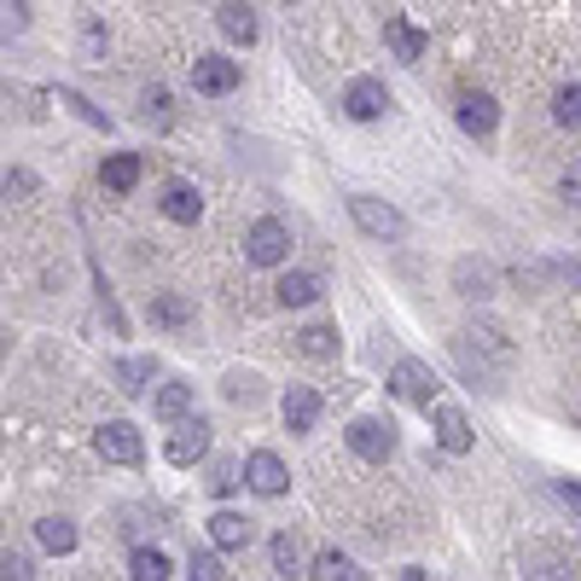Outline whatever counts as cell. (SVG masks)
I'll return each mask as SVG.
<instances>
[{"label": "cell", "instance_id": "6da1fadb", "mask_svg": "<svg viewBox=\"0 0 581 581\" xmlns=\"http://www.w3.org/2000/svg\"><path fill=\"white\" fill-rule=\"evenodd\" d=\"M349 215H355V227H361L367 238H401L407 233V215L396 210V203H384V198H349Z\"/></svg>", "mask_w": 581, "mask_h": 581}, {"label": "cell", "instance_id": "7a4b0ae2", "mask_svg": "<svg viewBox=\"0 0 581 581\" xmlns=\"http://www.w3.org/2000/svg\"><path fill=\"white\" fill-rule=\"evenodd\" d=\"M245 256H250L256 268H280L285 256H290V227H285V221H273V215H262L245 233Z\"/></svg>", "mask_w": 581, "mask_h": 581}, {"label": "cell", "instance_id": "3957f363", "mask_svg": "<svg viewBox=\"0 0 581 581\" xmlns=\"http://www.w3.org/2000/svg\"><path fill=\"white\" fill-rule=\"evenodd\" d=\"M344 436H349V448L361 454L367 466H384V459L396 454V424H390V419H355Z\"/></svg>", "mask_w": 581, "mask_h": 581}, {"label": "cell", "instance_id": "277c9868", "mask_svg": "<svg viewBox=\"0 0 581 581\" xmlns=\"http://www.w3.org/2000/svg\"><path fill=\"white\" fill-rule=\"evenodd\" d=\"M94 448H99V459H111V466H140L146 442H140V431H134V424H123V419H111V424H99Z\"/></svg>", "mask_w": 581, "mask_h": 581}, {"label": "cell", "instance_id": "5b68a950", "mask_svg": "<svg viewBox=\"0 0 581 581\" xmlns=\"http://www.w3.org/2000/svg\"><path fill=\"white\" fill-rule=\"evenodd\" d=\"M390 390H396L401 401H413V407H431L436 390H442V379H436L424 361H396V372H390Z\"/></svg>", "mask_w": 581, "mask_h": 581}, {"label": "cell", "instance_id": "8992f818", "mask_svg": "<svg viewBox=\"0 0 581 581\" xmlns=\"http://www.w3.org/2000/svg\"><path fill=\"white\" fill-rule=\"evenodd\" d=\"M238 76H245V71H238V59H221V53H198V59H193V88L210 94V99L233 94Z\"/></svg>", "mask_w": 581, "mask_h": 581}, {"label": "cell", "instance_id": "52a82bcc", "mask_svg": "<svg viewBox=\"0 0 581 581\" xmlns=\"http://www.w3.org/2000/svg\"><path fill=\"white\" fill-rule=\"evenodd\" d=\"M344 111L355 116V123H379V116L390 111V88L379 76H355L344 88Z\"/></svg>", "mask_w": 581, "mask_h": 581}, {"label": "cell", "instance_id": "ba28073f", "mask_svg": "<svg viewBox=\"0 0 581 581\" xmlns=\"http://www.w3.org/2000/svg\"><path fill=\"white\" fill-rule=\"evenodd\" d=\"M203 454H210V424L203 419H175V436H169L163 459L169 466H198Z\"/></svg>", "mask_w": 581, "mask_h": 581}, {"label": "cell", "instance_id": "9c48e42d", "mask_svg": "<svg viewBox=\"0 0 581 581\" xmlns=\"http://www.w3.org/2000/svg\"><path fill=\"white\" fill-rule=\"evenodd\" d=\"M215 29H221L233 47H256V36H262V18H256L250 0H227V7L215 12Z\"/></svg>", "mask_w": 581, "mask_h": 581}, {"label": "cell", "instance_id": "30bf717a", "mask_svg": "<svg viewBox=\"0 0 581 581\" xmlns=\"http://www.w3.org/2000/svg\"><path fill=\"white\" fill-rule=\"evenodd\" d=\"M454 116H459V128H466L471 140H489V134L500 128V106H494L489 94H459Z\"/></svg>", "mask_w": 581, "mask_h": 581}, {"label": "cell", "instance_id": "8fae6325", "mask_svg": "<svg viewBox=\"0 0 581 581\" xmlns=\"http://www.w3.org/2000/svg\"><path fill=\"white\" fill-rule=\"evenodd\" d=\"M245 483L256 489V494H285V483H290V471H285V459L280 454H268V448H256L250 459H245Z\"/></svg>", "mask_w": 581, "mask_h": 581}, {"label": "cell", "instance_id": "7c38bea8", "mask_svg": "<svg viewBox=\"0 0 581 581\" xmlns=\"http://www.w3.org/2000/svg\"><path fill=\"white\" fill-rule=\"evenodd\" d=\"M431 424H436V442H442V448H448V454H471V419L466 413H459V407H448V401H436L431 407Z\"/></svg>", "mask_w": 581, "mask_h": 581}, {"label": "cell", "instance_id": "4fadbf2b", "mask_svg": "<svg viewBox=\"0 0 581 581\" xmlns=\"http://www.w3.org/2000/svg\"><path fill=\"white\" fill-rule=\"evenodd\" d=\"M314 424H320V396H314L309 384H290L285 390V431L290 436H309Z\"/></svg>", "mask_w": 581, "mask_h": 581}, {"label": "cell", "instance_id": "5bb4252c", "mask_svg": "<svg viewBox=\"0 0 581 581\" xmlns=\"http://www.w3.org/2000/svg\"><path fill=\"white\" fill-rule=\"evenodd\" d=\"M158 210H163L169 221H181V227H193V221L203 215V198H198L193 181H169L163 198H158Z\"/></svg>", "mask_w": 581, "mask_h": 581}, {"label": "cell", "instance_id": "9a60e30c", "mask_svg": "<svg viewBox=\"0 0 581 581\" xmlns=\"http://www.w3.org/2000/svg\"><path fill=\"white\" fill-rule=\"evenodd\" d=\"M99 181H106V193H134L140 186V151H111L106 163H99Z\"/></svg>", "mask_w": 581, "mask_h": 581}, {"label": "cell", "instance_id": "2e32d148", "mask_svg": "<svg viewBox=\"0 0 581 581\" xmlns=\"http://www.w3.org/2000/svg\"><path fill=\"white\" fill-rule=\"evenodd\" d=\"M384 41L396 47V59H401V64H419V59H424V47H431V36H424V29H413L407 18H384Z\"/></svg>", "mask_w": 581, "mask_h": 581}, {"label": "cell", "instance_id": "e0dca14e", "mask_svg": "<svg viewBox=\"0 0 581 581\" xmlns=\"http://www.w3.org/2000/svg\"><path fill=\"white\" fill-rule=\"evenodd\" d=\"M151 320H158V326H169V332H186V326L198 320V309L181 297V290H163V297H151Z\"/></svg>", "mask_w": 581, "mask_h": 581}, {"label": "cell", "instance_id": "ac0fdd59", "mask_svg": "<svg viewBox=\"0 0 581 581\" xmlns=\"http://www.w3.org/2000/svg\"><path fill=\"white\" fill-rule=\"evenodd\" d=\"M210 541L221 546V553L250 546V518H238V511H215V518H210Z\"/></svg>", "mask_w": 581, "mask_h": 581}, {"label": "cell", "instance_id": "d6986e66", "mask_svg": "<svg viewBox=\"0 0 581 581\" xmlns=\"http://www.w3.org/2000/svg\"><path fill=\"white\" fill-rule=\"evenodd\" d=\"M151 379H158V355H128V361H116V384H123L128 396H146Z\"/></svg>", "mask_w": 581, "mask_h": 581}, {"label": "cell", "instance_id": "ffe728a7", "mask_svg": "<svg viewBox=\"0 0 581 581\" xmlns=\"http://www.w3.org/2000/svg\"><path fill=\"white\" fill-rule=\"evenodd\" d=\"M151 413H158L163 424H175L193 413V384H163L158 396H151Z\"/></svg>", "mask_w": 581, "mask_h": 581}, {"label": "cell", "instance_id": "44dd1931", "mask_svg": "<svg viewBox=\"0 0 581 581\" xmlns=\"http://www.w3.org/2000/svg\"><path fill=\"white\" fill-rule=\"evenodd\" d=\"M273 297H280L285 309H309V302L320 297V280L314 273H285V280L273 285Z\"/></svg>", "mask_w": 581, "mask_h": 581}, {"label": "cell", "instance_id": "7402d4cb", "mask_svg": "<svg viewBox=\"0 0 581 581\" xmlns=\"http://www.w3.org/2000/svg\"><path fill=\"white\" fill-rule=\"evenodd\" d=\"M454 280H459V297H471V302L494 297V273H489V262H459Z\"/></svg>", "mask_w": 581, "mask_h": 581}, {"label": "cell", "instance_id": "603a6c76", "mask_svg": "<svg viewBox=\"0 0 581 581\" xmlns=\"http://www.w3.org/2000/svg\"><path fill=\"white\" fill-rule=\"evenodd\" d=\"M36 541L47 546V553L64 558V553H76V523H71V518H41V523H36Z\"/></svg>", "mask_w": 581, "mask_h": 581}, {"label": "cell", "instance_id": "cb8c5ba5", "mask_svg": "<svg viewBox=\"0 0 581 581\" xmlns=\"http://www.w3.org/2000/svg\"><path fill=\"white\" fill-rule=\"evenodd\" d=\"M140 116H146L151 128H169V123H175V99H169L163 82H151V88L140 94Z\"/></svg>", "mask_w": 581, "mask_h": 581}, {"label": "cell", "instance_id": "d4e9b609", "mask_svg": "<svg viewBox=\"0 0 581 581\" xmlns=\"http://www.w3.org/2000/svg\"><path fill=\"white\" fill-rule=\"evenodd\" d=\"M128 576L134 581H163V576H175V564H169V553H158V546H140V553L128 558Z\"/></svg>", "mask_w": 581, "mask_h": 581}, {"label": "cell", "instance_id": "484cf974", "mask_svg": "<svg viewBox=\"0 0 581 581\" xmlns=\"http://www.w3.org/2000/svg\"><path fill=\"white\" fill-rule=\"evenodd\" d=\"M297 349L314 355V361H332V355H337V332L332 326H309V332H297Z\"/></svg>", "mask_w": 581, "mask_h": 581}, {"label": "cell", "instance_id": "4316f807", "mask_svg": "<svg viewBox=\"0 0 581 581\" xmlns=\"http://www.w3.org/2000/svg\"><path fill=\"white\" fill-rule=\"evenodd\" d=\"M59 106H71V111H76V116H82V123H88V128H99V134H111V116H106V111H99V106H94V99H82L76 88H64V94H59Z\"/></svg>", "mask_w": 581, "mask_h": 581}, {"label": "cell", "instance_id": "83f0119b", "mask_svg": "<svg viewBox=\"0 0 581 581\" xmlns=\"http://www.w3.org/2000/svg\"><path fill=\"white\" fill-rule=\"evenodd\" d=\"M268 553H273V570L280 576H302L297 570V535H290V529H280V535L268 541Z\"/></svg>", "mask_w": 581, "mask_h": 581}, {"label": "cell", "instance_id": "f1b7e54d", "mask_svg": "<svg viewBox=\"0 0 581 581\" xmlns=\"http://www.w3.org/2000/svg\"><path fill=\"white\" fill-rule=\"evenodd\" d=\"M309 576H320V581H355V576H361V570H355V564H349L344 553H320Z\"/></svg>", "mask_w": 581, "mask_h": 581}, {"label": "cell", "instance_id": "f546056e", "mask_svg": "<svg viewBox=\"0 0 581 581\" xmlns=\"http://www.w3.org/2000/svg\"><path fill=\"white\" fill-rule=\"evenodd\" d=\"M238 483H245V466H238V459H215L210 466V494H233Z\"/></svg>", "mask_w": 581, "mask_h": 581}, {"label": "cell", "instance_id": "4dcf8cb0", "mask_svg": "<svg viewBox=\"0 0 581 581\" xmlns=\"http://www.w3.org/2000/svg\"><path fill=\"white\" fill-rule=\"evenodd\" d=\"M553 116H558V128H576L581 123V88H576V82H570V88H558Z\"/></svg>", "mask_w": 581, "mask_h": 581}, {"label": "cell", "instance_id": "1f68e13d", "mask_svg": "<svg viewBox=\"0 0 581 581\" xmlns=\"http://www.w3.org/2000/svg\"><path fill=\"white\" fill-rule=\"evenodd\" d=\"M29 29V7L24 0H0V36H24Z\"/></svg>", "mask_w": 581, "mask_h": 581}, {"label": "cell", "instance_id": "d6a6232c", "mask_svg": "<svg viewBox=\"0 0 581 581\" xmlns=\"http://www.w3.org/2000/svg\"><path fill=\"white\" fill-rule=\"evenodd\" d=\"M221 390H227V401H256L262 396V379H256V372H227Z\"/></svg>", "mask_w": 581, "mask_h": 581}, {"label": "cell", "instance_id": "836d02e7", "mask_svg": "<svg viewBox=\"0 0 581 581\" xmlns=\"http://www.w3.org/2000/svg\"><path fill=\"white\" fill-rule=\"evenodd\" d=\"M193 576H198V581H221V576H227V564L210 558V553H198V558H193Z\"/></svg>", "mask_w": 581, "mask_h": 581}, {"label": "cell", "instance_id": "e575fe53", "mask_svg": "<svg viewBox=\"0 0 581 581\" xmlns=\"http://www.w3.org/2000/svg\"><path fill=\"white\" fill-rule=\"evenodd\" d=\"M0 576H12V581H29L36 570H29V558H18V553H12V558H0Z\"/></svg>", "mask_w": 581, "mask_h": 581}]
</instances>
